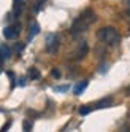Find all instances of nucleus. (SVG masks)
<instances>
[{
    "instance_id": "nucleus-16",
    "label": "nucleus",
    "mask_w": 130,
    "mask_h": 132,
    "mask_svg": "<svg viewBox=\"0 0 130 132\" xmlns=\"http://www.w3.org/2000/svg\"><path fill=\"white\" fill-rule=\"evenodd\" d=\"M17 2H19V0H16V3H17Z\"/></svg>"
},
{
    "instance_id": "nucleus-8",
    "label": "nucleus",
    "mask_w": 130,
    "mask_h": 132,
    "mask_svg": "<svg viewBox=\"0 0 130 132\" xmlns=\"http://www.w3.org/2000/svg\"><path fill=\"white\" fill-rule=\"evenodd\" d=\"M38 32H40V26L36 24V22H35V24H32V27H30V32H29V42H30V40L33 38V37H35L36 34H38Z\"/></svg>"
},
{
    "instance_id": "nucleus-13",
    "label": "nucleus",
    "mask_w": 130,
    "mask_h": 132,
    "mask_svg": "<svg viewBox=\"0 0 130 132\" xmlns=\"http://www.w3.org/2000/svg\"><path fill=\"white\" fill-rule=\"evenodd\" d=\"M30 129H32V122L24 121V130H30Z\"/></svg>"
},
{
    "instance_id": "nucleus-9",
    "label": "nucleus",
    "mask_w": 130,
    "mask_h": 132,
    "mask_svg": "<svg viewBox=\"0 0 130 132\" xmlns=\"http://www.w3.org/2000/svg\"><path fill=\"white\" fill-rule=\"evenodd\" d=\"M29 77H30V80H38V78H40V72H38V69L30 67V69H29Z\"/></svg>"
},
{
    "instance_id": "nucleus-15",
    "label": "nucleus",
    "mask_w": 130,
    "mask_h": 132,
    "mask_svg": "<svg viewBox=\"0 0 130 132\" xmlns=\"http://www.w3.org/2000/svg\"><path fill=\"white\" fill-rule=\"evenodd\" d=\"M124 5H125V8L130 11V0H124Z\"/></svg>"
},
{
    "instance_id": "nucleus-5",
    "label": "nucleus",
    "mask_w": 130,
    "mask_h": 132,
    "mask_svg": "<svg viewBox=\"0 0 130 132\" xmlns=\"http://www.w3.org/2000/svg\"><path fill=\"white\" fill-rule=\"evenodd\" d=\"M87 50H89V48H87V43L82 42V43L79 45V48L76 50V53H75V59H78V61L82 59V57H84V56L87 54Z\"/></svg>"
},
{
    "instance_id": "nucleus-11",
    "label": "nucleus",
    "mask_w": 130,
    "mask_h": 132,
    "mask_svg": "<svg viewBox=\"0 0 130 132\" xmlns=\"http://www.w3.org/2000/svg\"><path fill=\"white\" fill-rule=\"evenodd\" d=\"M89 111H90L89 107H82V108H79V113H81V115H87Z\"/></svg>"
},
{
    "instance_id": "nucleus-2",
    "label": "nucleus",
    "mask_w": 130,
    "mask_h": 132,
    "mask_svg": "<svg viewBox=\"0 0 130 132\" xmlns=\"http://www.w3.org/2000/svg\"><path fill=\"white\" fill-rule=\"evenodd\" d=\"M97 38L101 43L108 45V46H116L120 42V35H119V32L114 29V27L106 26V27H101V29L97 32Z\"/></svg>"
},
{
    "instance_id": "nucleus-14",
    "label": "nucleus",
    "mask_w": 130,
    "mask_h": 132,
    "mask_svg": "<svg viewBox=\"0 0 130 132\" xmlns=\"http://www.w3.org/2000/svg\"><path fill=\"white\" fill-rule=\"evenodd\" d=\"M52 77L59 78V77H60V72H59V70H52Z\"/></svg>"
},
{
    "instance_id": "nucleus-1",
    "label": "nucleus",
    "mask_w": 130,
    "mask_h": 132,
    "mask_svg": "<svg viewBox=\"0 0 130 132\" xmlns=\"http://www.w3.org/2000/svg\"><path fill=\"white\" fill-rule=\"evenodd\" d=\"M95 21H97L95 13L92 11V10H86L84 13H81V14L76 18L75 22L71 24V29H70L71 35H79L81 32L87 30V29H89V26H90V24H94Z\"/></svg>"
},
{
    "instance_id": "nucleus-7",
    "label": "nucleus",
    "mask_w": 130,
    "mask_h": 132,
    "mask_svg": "<svg viewBox=\"0 0 130 132\" xmlns=\"http://www.w3.org/2000/svg\"><path fill=\"white\" fill-rule=\"evenodd\" d=\"M10 57V48L8 46H0V59L2 61H5V59H8Z\"/></svg>"
},
{
    "instance_id": "nucleus-3",
    "label": "nucleus",
    "mask_w": 130,
    "mask_h": 132,
    "mask_svg": "<svg viewBox=\"0 0 130 132\" xmlns=\"http://www.w3.org/2000/svg\"><path fill=\"white\" fill-rule=\"evenodd\" d=\"M59 46H60V42H59V37L55 34H48L46 35V51L49 54H55L59 51Z\"/></svg>"
},
{
    "instance_id": "nucleus-12",
    "label": "nucleus",
    "mask_w": 130,
    "mask_h": 132,
    "mask_svg": "<svg viewBox=\"0 0 130 132\" xmlns=\"http://www.w3.org/2000/svg\"><path fill=\"white\" fill-rule=\"evenodd\" d=\"M55 91H57V92H63V91H68V86H67V84H65V86H57V88H55Z\"/></svg>"
},
{
    "instance_id": "nucleus-10",
    "label": "nucleus",
    "mask_w": 130,
    "mask_h": 132,
    "mask_svg": "<svg viewBox=\"0 0 130 132\" xmlns=\"http://www.w3.org/2000/svg\"><path fill=\"white\" fill-rule=\"evenodd\" d=\"M109 103H111V99H105V100H100L97 103V107H106V105H109Z\"/></svg>"
},
{
    "instance_id": "nucleus-6",
    "label": "nucleus",
    "mask_w": 130,
    "mask_h": 132,
    "mask_svg": "<svg viewBox=\"0 0 130 132\" xmlns=\"http://www.w3.org/2000/svg\"><path fill=\"white\" fill-rule=\"evenodd\" d=\"M87 84H89L87 81H81V83H78L76 86H75V89H73V92H75L76 96H81V94L84 92V89L87 88Z\"/></svg>"
},
{
    "instance_id": "nucleus-4",
    "label": "nucleus",
    "mask_w": 130,
    "mask_h": 132,
    "mask_svg": "<svg viewBox=\"0 0 130 132\" xmlns=\"http://www.w3.org/2000/svg\"><path fill=\"white\" fill-rule=\"evenodd\" d=\"M17 34H19V27H17V26H10V27H5V29H3V35H5V38H8V40L16 38Z\"/></svg>"
}]
</instances>
